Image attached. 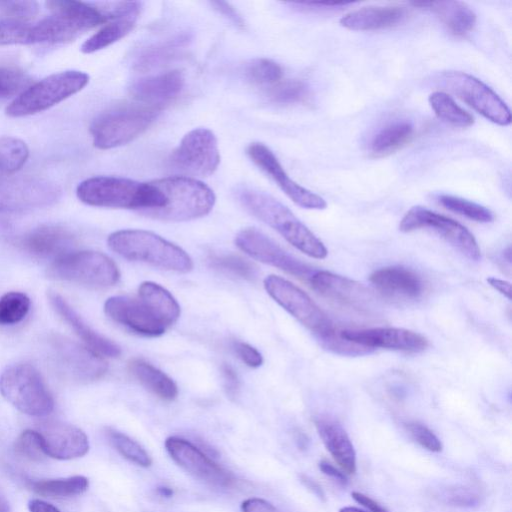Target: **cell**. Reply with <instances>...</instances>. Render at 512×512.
<instances>
[{"mask_svg":"<svg viewBox=\"0 0 512 512\" xmlns=\"http://www.w3.org/2000/svg\"><path fill=\"white\" fill-rule=\"evenodd\" d=\"M224 387L229 397L235 398L240 388V380L235 369L229 364L221 366Z\"/></svg>","mask_w":512,"mask_h":512,"instance_id":"cell-52","label":"cell"},{"mask_svg":"<svg viewBox=\"0 0 512 512\" xmlns=\"http://www.w3.org/2000/svg\"><path fill=\"white\" fill-rule=\"evenodd\" d=\"M73 244V235L56 225L39 226L18 239L21 249L41 259L55 260L71 252Z\"/></svg>","mask_w":512,"mask_h":512,"instance_id":"cell-24","label":"cell"},{"mask_svg":"<svg viewBox=\"0 0 512 512\" xmlns=\"http://www.w3.org/2000/svg\"><path fill=\"white\" fill-rule=\"evenodd\" d=\"M339 512H365L364 510H361L357 507L347 506L343 507L339 510Z\"/></svg>","mask_w":512,"mask_h":512,"instance_id":"cell-62","label":"cell"},{"mask_svg":"<svg viewBox=\"0 0 512 512\" xmlns=\"http://www.w3.org/2000/svg\"><path fill=\"white\" fill-rule=\"evenodd\" d=\"M48 299L55 312L74 330L87 348L105 357L115 358L121 354L116 343L92 329L60 294L49 291Z\"/></svg>","mask_w":512,"mask_h":512,"instance_id":"cell-25","label":"cell"},{"mask_svg":"<svg viewBox=\"0 0 512 512\" xmlns=\"http://www.w3.org/2000/svg\"><path fill=\"white\" fill-rule=\"evenodd\" d=\"M47 6L53 14L31 25V44L69 42L81 33L107 22L97 4L50 1Z\"/></svg>","mask_w":512,"mask_h":512,"instance_id":"cell-6","label":"cell"},{"mask_svg":"<svg viewBox=\"0 0 512 512\" xmlns=\"http://www.w3.org/2000/svg\"><path fill=\"white\" fill-rule=\"evenodd\" d=\"M184 84L183 73L170 70L135 80L129 92L136 102L161 109L179 96Z\"/></svg>","mask_w":512,"mask_h":512,"instance_id":"cell-23","label":"cell"},{"mask_svg":"<svg viewBox=\"0 0 512 512\" xmlns=\"http://www.w3.org/2000/svg\"><path fill=\"white\" fill-rule=\"evenodd\" d=\"M408 15L403 6H366L345 14L340 24L352 31H375L395 27Z\"/></svg>","mask_w":512,"mask_h":512,"instance_id":"cell-27","label":"cell"},{"mask_svg":"<svg viewBox=\"0 0 512 512\" xmlns=\"http://www.w3.org/2000/svg\"><path fill=\"white\" fill-rule=\"evenodd\" d=\"M169 162L175 170L190 176L212 175L220 163L215 134L208 128L189 131L171 153Z\"/></svg>","mask_w":512,"mask_h":512,"instance_id":"cell-12","label":"cell"},{"mask_svg":"<svg viewBox=\"0 0 512 512\" xmlns=\"http://www.w3.org/2000/svg\"><path fill=\"white\" fill-rule=\"evenodd\" d=\"M302 483L315 495L317 496L319 499L321 500H325V493L323 491V489L321 488V486L316 482L314 481L313 479H311L310 477L306 476V475H301L300 477Z\"/></svg>","mask_w":512,"mask_h":512,"instance_id":"cell-60","label":"cell"},{"mask_svg":"<svg viewBox=\"0 0 512 512\" xmlns=\"http://www.w3.org/2000/svg\"><path fill=\"white\" fill-rule=\"evenodd\" d=\"M104 312L114 322L142 336L157 337L168 328L140 298L112 296L106 300Z\"/></svg>","mask_w":512,"mask_h":512,"instance_id":"cell-19","label":"cell"},{"mask_svg":"<svg viewBox=\"0 0 512 512\" xmlns=\"http://www.w3.org/2000/svg\"><path fill=\"white\" fill-rule=\"evenodd\" d=\"M246 76L253 84L262 87H272L283 77L282 67L267 58L252 60L246 67Z\"/></svg>","mask_w":512,"mask_h":512,"instance_id":"cell-42","label":"cell"},{"mask_svg":"<svg viewBox=\"0 0 512 512\" xmlns=\"http://www.w3.org/2000/svg\"><path fill=\"white\" fill-rule=\"evenodd\" d=\"M28 510L29 512H61L54 505L37 498L28 502Z\"/></svg>","mask_w":512,"mask_h":512,"instance_id":"cell-58","label":"cell"},{"mask_svg":"<svg viewBox=\"0 0 512 512\" xmlns=\"http://www.w3.org/2000/svg\"><path fill=\"white\" fill-rule=\"evenodd\" d=\"M317 432L338 466L346 474H354L357 469L356 452L345 431L338 422L324 417L314 421Z\"/></svg>","mask_w":512,"mask_h":512,"instance_id":"cell-28","label":"cell"},{"mask_svg":"<svg viewBox=\"0 0 512 512\" xmlns=\"http://www.w3.org/2000/svg\"><path fill=\"white\" fill-rule=\"evenodd\" d=\"M318 466H319V469L321 470V472L323 474H325L326 476L334 479L335 481H337L341 484L347 483L346 474L342 470H339L338 468H336L331 463L323 460V461L319 462Z\"/></svg>","mask_w":512,"mask_h":512,"instance_id":"cell-55","label":"cell"},{"mask_svg":"<svg viewBox=\"0 0 512 512\" xmlns=\"http://www.w3.org/2000/svg\"><path fill=\"white\" fill-rule=\"evenodd\" d=\"M88 82L89 76L78 70L51 74L20 93L6 108V114L23 117L42 112L78 93Z\"/></svg>","mask_w":512,"mask_h":512,"instance_id":"cell-9","label":"cell"},{"mask_svg":"<svg viewBox=\"0 0 512 512\" xmlns=\"http://www.w3.org/2000/svg\"><path fill=\"white\" fill-rule=\"evenodd\" d=\"M311 287L325 298L359 313L376 308L373 294L361 283L328 271H316L309 279Z\"/></svg>","mask_w":512,"mask_h":512,"instance_id":"cell-17","label":"cell"},{"mask_svg":"<svg viewBox=\"0 0 512 512\" xmlns=\"http://www.w3.org/2000/svg\"><path fill=\"white\" fill-rule=\"evenodd\" d=\"M79 200L87 205L133 209L141 214L164 205L162 192L151 182L124 177L95 176L82 181L76 190Z\"/></svg>","mask_w":512,"mask_h":512,"instance_id":"cell-1","label":"cell"},{"mask_svg":"<svg viewBox=\"0 0 512 512\" xmlns=\"http://www.w3.org/2000/svg\"><path fill=\"white\" fill-rule=\"evenodd\" d=\"M156 491L161 497L169 498L173 495V490L166 486L157 487Z\"/></svg>","mask_w":512,"mask_h":512,"instance_id":"cell-61","label":"cell"},{"mask_svg":"<svg viewBox=\"0 0 512 512\" xmlns=\"http://www.w3.org/2000/svg\"><path fill=\"white\" fill-rule=\"evenodd\" d=\"M105 435L111 446L128 461L141 467H149L152 464L148 452L126 434L112 428H106Z\"/></svg>","mask_w":512,"mask_h":512,"instance_id":"cell-37","label":"cell"},{"mask_svg":"<svg viewBox=\"0 0 512 512\" xmlns=\"http://www.w3.org/2000/svg\"><path fill=\"white\" fill-rule=\"evenodd\" d=\"M48 457L71 460L84 456L89 451V440L80 428L59 421L43 424L38 430Z\"/></svg>","mask_w":512,"mask_h":512,"instance_id":"cell-21","label":"cell"},{"mask_svg":"<svg viewBox=\"0 0 512 512\" xmlns=\"http://www.w3.org/2000/svg\"><path fill=\"white\" fill-rule=\"evenodd\" d=\"M353 499L361 504L363 507H365L370 512H389L386 508H384L382 505H380L377 501L372 499L371 497L360 493V492H353L352 493Z\"/></svg>","mask_w":512,"mask_h":512,"instance_id":"cell-56","label":"cell"},{"mask_svg":"<svg viewBox=\"0 0 512 512\" xmlns=\"http://www.w3.org/2000/svg\"><path fill=\"white\" fill-rule=\"evenodd\" d=\"M28 156L29 150L25 142L14 137H0V177L18 171Z\"/></svg>","mask_w":512,"mask_h":512,"instance_id":"cell-38","label":"cell"},{"mask_svg":"<svg viewBox=\"0 0 512 512\" xmlns=\"http://www.w3.org/2000/svg\"><path fill=\"white\" fill-rule=\"evenodd\" d=\"M242 206L253 216L276 230L292 246L315 259H324L328 251L315 234L280 201L248 187L237 190Z\"/></svg>","mask_w":512,"mask_h":512,"instance_id":"cell-2","label":"cell"},{"mask_svg":"<svg viewBox=\"0 0 512 512\" xmlns=\"http://www.w3.org/2000/svg\"><path fill=\"white\" fill-rule=\"evenodd\" d=\"M316 338L325 349L336 354L359 356L372 352V350L366 347L357 345L343 338L340 334V330L336 329L334 326L316 336Z\"/></svg>","mask_w":512,"mask_h":512,"instance_id":"cell-44","label":"cell"},{"mask_svg":"<svg viewBox=\"0 0 512 512\" xmlns=\"http://www.w3.org/2000/svg\"><path fill=\"white\" fill-rule=\"evenodd\" d=\"M188 40L187 35L181 34L143 49L135 59L134 69L148 71L162 66L176 57Z\"/></svg>","mask_w":512,"mask_h":512,"instance_id":"cell-33","label":"cell"},{"mask_svg":"<svg viewBox=\"0 0 512 512\" xmlns=\"http://www.w3.org/2000/svg\"><path fill=\"white\" fill-rule=\"evenodd\" d=\"M165 448L173 461L194 477L218 487L228 488L234 485V475L192 442L171 436L165 440Z\"/></svg>","mask_w":512,"mask_h":512,"instance_id":"cell-16","label":"cell"},{"mask_svg":"<svg viewBox=\"0 0 512 512\" xmlns=\"http://www.w3.org/2000/svg\"><path fill=\"white\" fill-rule=\"evenodd\" d=\"M50 279L76 283L92 289L114 286L120 279L115 262L98 251H71L51 262Z\"/></svg>","mask_w":512,"mask_h":512,"instance_id":"cell-8","label":"cell"},{"mask_svg":"<svg viewBox=\"0 0 512 512\" xmlns=\"http://www.w3.org/2000/svg\"><path fill=\"white\" fill-rule=\"evenodd\" d=\"M211 5L214 7L216 11H218L221 15L227 18L230 22H232L238 28H244L245 22L242 16L237 12V10L231 6L229 3L224 1H212Z\"/></svg>","mask_w":512,"mask_h":512,"instance_id":"cell-53","label":"cell"},{"mask_svg":"<svg viewBox=\"0 0 512 512\" xmlns=\"http://www.w3.org/2000/svg\"><path fill=\"white\" fill-rule=\"evenodd\" d=\"M109 248L121 257L177 273L193 269L191 257L179 246L145 230H119L109 235Z\"/></svg>","mask_w":512,"mask_h":512,"instance_id":"cell-3","label":"cell"},{"mask_svg":"<svg viewBox=\"0 0 512 512\" xmlns=\"http://www.w3.org/2000/svg\"><path fill=\"white\" fill-rule=\"evenodd\" d=\"M247 154L252 162L266 173L298 206L314 210H323L327 207L326 201L320 195L292 180L274 153L263 143H251L247 147Z\"/></svg>","mask_w":512,"mask_h":512,"instance_id":"cell-18","label":"cell"},{"mask_svg":"<svg viewBox=\"0 0 512 512\" xmlns=\"http://www.w3.org/2000/svg\"><path fill=\"white\" fill-rule=\"evenodd\" d=\"M487 282L493 289L498 291L500 294H502L508 300H511V284H510V282L501 280V279H498L495 277L487 278Z\"/></svg>","mask_w":512,"mask_h":512,"instance_id":"cell-57","label":"cell"},{"mask_svg":"<svg viewBox=\"0 0 512 512\" xmlns=\"http://www.w3.org/2000/svg\"><path fill=\"white\" fill-rule=\"evenodd\" d=\"M414 135L413 125L406 120H396L382 127L370 142V152L375 157L389 155L409 143Z\"/></svg>","mask_w":512,"mask_h":512,"instance_id":"cell-32","label":"cell"},{"mask_svg":"<svg viewBox=\"0 0 512 512\" xmlns=\"http://www.w3.org/2000/svg\"><path fill=\"white\" fill-rule=\"evenodd\" d=\"M415 7L425 8L434 13L455 36L463 37L475 27L476 14L469 5L461 1H420L412 2Z\"/></svg>","mask_w":512,"mask_h":512,"instance_id":"cell-29","label":"cell"},{"mask_svg":"<svg viewBox=\"0 0 512 512\" xmlns=\"http://www.w3.org/2000/svg\"><path fill=\"white\" fill-rule=\"evenodd\" d=\"M0 393L17 410L45 417L54 409V399L39 371L29 363H15L0 375Z\"/></svg>","mask_w":512,"mask_h":512,"instance_id":"cell-7","label":"cell"},{"mask_svg":"<svg viewBox=\"0 0 512 512\" xmlns=\"http://www.w3.org/2000/svg\"><path fill=\"white\" fill-rule=\"evenodd\" d=\"M209 265L224 273L253 281L257 278L256 267L248 260L234 254H212L208 257Z\"/></svg>","mask_w":512,"mask_h":512,"instance_id":"cell-40","label":"cell"},{"mask_svg":"<svg viewBox=\"0 0 512 512\" xmlns=\"http://www.w3.org/2000/svg\"><path fill=\"white\" fill-rule=\"evenodd\" d=\"M160 110L138 102H124L106 109L91 123L93 145L111 149L131 142L151 126Z\"/></svg>","mask_w":512,"mask_h":512,"instance_id":"cell-5","label":"cell"},{"mask_svg":"<svg viewBox=\"0 0 512 512\" xmlns=\"http://www.w3.org/2000/svg\"><path fill=\"white\" fill-rule=\"evenodd\" d=\"M239 249L262 263L276 267L295 277L309 280L317 271L295 258L255 228H245L235 237Z\"/></svg>","mask_w":512,"mask_h":512,"instance_id":"cell-15","label":"cell"},{"mask_svg":"<svg viewBox=\"0 0 512 512\" xmlns=\"http://www.w3.org/2000/svg\"><path fill=\"white\" fill-rule=\"evenodd\" d=\"M54 182L34 176L0 177V212H25L51 206L61 197Z\"/></svg>","mask_w":512,"mask_h":512,"instance_id":"cell-11","label":"cell"},{"mask_svg":"<svg viewBox=\"0 0 512 512\" xmlns=\"http://www.w3.org/2000/svg\"><path fill=\"white\" fill-rule=\"evenodd\" d=\"M437 496L446 504L460 507H472L480 502V495L469 487L445 488Z\"/></svg>","mask_w":512,"mask_h":512,"instance_id":"cell-50","label":"cell"},{"mask_svg":"<svg viewBox=\"0 0 512 512\" xmlns=\"http://www.w3.org/2000/svg\"><path fill=\"white\" fill-rule=\"evenodd\" d=\"M153 183L164 195V205L143 215L163 221H188L207 215L214 207L213 190L189 176H169Z\"/></svg>","mask_w":512,"mask_h":512,"instance_id":"cell-4","label":"cell"},{"mask_svg":"<svg viewBox=\"0 0 512 512\" xmlns=\"http://www.w3.org/2000/svg\"><path fill=\"white\" fill-rule=\"evenodd\" d=\"M29 297L10 291L0 297V325H13L25 318L30 309Z\"/></svg>","mask_w":512,"mask_h":512,"instance_id":"cell-41","label":"cell"},{"mask_svg":"<svg viewBox=\"0 0 512 512\" xmlns=\"http://www.w3.org/2000/svg\"><path fill=\"white\" fill-rule=\"evenodd\" d=\"M264 288L270 297L315 336L333 327L330 319L316 303L290 281L276 275H269L264 279Z\"/></svg>","mask_w":512,"mask_h":512,"instance_id":"cell-14","label":"cell"},{"mask_svg":"<svg viewBox=\"0 0 512 512\" xmlns=\"http://www.w3.org/2000/svg\"><path fill=\"white\" fill-rule=\"evenodd\" d=\"M138 298L144 301L158 315L167 327L180 317V306L173 295L161 285L146 281L138 288Z\"/></svg>","mask_w":512,"mask_h":512,"instance_id":"cell-31","label":"cell"},{"mask_svg":"<svg viewBox=\"0 0 512 512\" xmlns=\"http://www.w3.org/2000/svg\"><path fill=\"white\" fill-rule=\"evenodd\" d=\"M405 429L410 437L422 448L435 453L442 450L440 439L426 425L412 421L405 424Z\"/></svg>","mask_w":512,"mask_h":512,"instance_id":"cell-48","label":"cell"},{"mask_svg":"<svg viewBox=\"0 0 512 512\" xmlns=\"http://www.w3.org/2000/svg\"><path fill=\"white\" fill-rule=\"evenodd\" d=\"M268 95L277 104L304 103L309 98V88L301 80H283L270 87Z\"/></svg>","mask_w":512,"mask_h":512,"instance_id":"cell-43","label":"cell"},{"mask_svg":"<svg viewBox=\"0 0 512 512\" xmlns=\"http://www.w3.org/2000/svg\"><path fill=\"white\" fill-rule=\"evenodd\" d=\"M137 18L136 16H127L108 21L82 44L81 51L90 54L117 42L133 30Z\"/></svg>","mask_w":512,"mask_h":512,"instance_id":"cell-34","label":"cell"},{"mask_svg":"<svg viewBox=\"0 0 512 512\" xmlns=\"http://www.w3.org/2000/svg\"><path fill=\"white\" fill-rule=\"evenodd\" d=\"M39 11V5L35 1H0V12L6 19L26 22Z\"/></svg>","mask_w":512,"mask_h":512,"instance_id":"cell-49","label":"cell"},{"mask_svg":"<svg viewBox=\"0 0 512 512\" xmlns=\"http://www.w3.org/2000/svg\"><path fill=\"white\" fill-rule=\"evenodd\" d=\"M31 25L10 19L0 21V45L31 44Z\"/></svg>","mask_w":512,"mask_h":512,"instance_id":"cell-47","label":"cell"},{"mask_svg":"<svg viewBox=\"0 0 512 512\" xmlns=\"http://www.w3.org/2000/svg\"><path fill=\"white\" fill-rule=\"evenodd\" d=\"M437 80L489 121L500 126L511 123V112L507 104L475 76L461 71H444Z\"/></svg>","mask_w":512,"mask_h":512,"instance_id":"cell-10","label":"cell"},{"mask_svg":"<svg viewBox=\"0 0 512 512\" xmlns=\"http://www.w3.org/2000/svg\"><path fill=\"white\" fill-rule=\"evenodd\" d=\"M346 340L370 350L376 348L418 353L428 347V340L420 333L404 328L376 327L360 330H340Z\"/></svg>","mask_w":512,"mask_h":512,"instance_id":"cell-20","label":"cell"},{"mask_svg":"<svg viewBox=\"0 0 512 512\" xmlns=\"http://www.w3.org/2000/svg\"><path fill=\"white\" fill-rule=\"evenodd\" d=\"M438 202L447 210L476 222L489 223L494 220V214L488 208L457 196L439 195Z\"/></svg>","mask_w":512,"mask_h":512,"instance_id":"cell-39","label":"cell"},{"mask_svg":"<svg viewBox=\"0 0 512 512\" xmlns=\"http://www.w3.org/2000/svg\"><path fill=\"white\" fill-rule=\"evenodd\" d=\"M242 512H280L272 503L262 498H248L241 504Z\"/></svg>","mask_w":512,"mask_h":512,"instance_id":"cell-54","label":"cell"},{"mask_svg":"<svg viewBox=\"0 0 512 512\" xmlns=\"http://www.w3.org/2000/svg\"><path fill=\"white\" fill-rule=\"evenodd\" d=\"M428 101L435 115L442 121L460 128L473 125L474 117L446 92L435 91L429 95Z\"/></svg>","mask_w":512,"mask_h":512,"instance_id":"cell-36","label":"cell"},{"mask_svg":"<svg viewBox=\"0 0 512 512\" xmlns=\"http://www.w3.org/2000/svg\"><path fill=\"white\" fill-rule=\"evenodd\" d=\"M370 282L386 297L414 300L424 291L422 279L414 271L401 267H383L370 275Z\"/></svg>","mask_w":512,"mask_h":512,"instance_id":"cell-26","label":"cell"},{"mask_svg":"<svg viewBox=\"0 0 512 512\" xmlns=\"http://www.w3.org/2000/svg\"><path fill=\"white\" fill-rule=\"evenodd\" d=\"M131 375L147 390L164 401H173L178 395L175 382L164 372L142 359L128 363Z\"/></svg>","mask_w":512,"mask_h":512,"instance_id":"cell-30","label":"cell"},{"mask_svg":"<svg viewBox=\"0 0 512 512\" xmlns=\"http://www.w3.org/2000/svg\"><path fill=\"white\" fill-rule=\"evenodd\" d=\"M30 84V78L22 70L0 66V99L22 93Z\"/></svg>","mask_w":512,"mask_h":512,"instance_id":"cell-46","label":"cell"},{"mask_svg":"<svg viewBox=\"0 0 512 512\" xmlns=\"http://www.w3.org/2000/svg\"><path fill=\"white\" fill-rule=\"evenodd\" d=\"M402 232L425 229L434 232L463 255L473 261L481 258L480 248L473 234L462 224L425 207H412L399 224Z\"/></svg>","mask_w":512,"mask_h":512,"instance_id":"cell-13","label":"cell"},{"mask_svg":"<svg viewBox=\"0 0 512 512\" xmlns=\"http://www.w3.org/2000/svg\"><path fill=\"white\" fill-rule=\"evenodd\" d=\"M15 451L19 456L33 462H40L47 456L40 433L31 429L23 431L18 436Z\"/></svg>","mask_w":512,"mask_h":512,"instance_id":"cell-45","label":"cell"},{"mask_svg":"<svg viewBox=\"0 0 512 512\" xmlns=\"http://www.w3.org/2000/svg\"><path fill=\"white\" fill-rule=\"evenodd\" d=\"M349 3H337V2H301V3H294L296 6H300L301 8L305 9H334V8H341L345 7Z\"/></svg>","mask_w":512,"mask_h":512,"instance_id":"cell-59","label":"cell"},{"mask_svg":"<svg viewBox=\"0 0 512 512\" xmlns=\"http://www.w3.org/2000/svg\"><path fill=\"white\" fill-rule=\"evenodd\" d=\"M232 348L238 358L241 359L247 366L257 368L262 365L263 357L261 353L248 343L242 341H235Z\"/></svg>","mask_w":512,"mask_h":512,"instance_id":"cell-51","label":"cell"},{"mask_svg":"<svg viewBox=\"0 0 512 512\" xmlns=\"http://www.w3.org/2000/svg\"><path fill=\"white\" fill-rule=\"evenodd\" d=\"M53 347L60 365L78 381H94L107 372V363L87 347L57 337L53 339Z\"/></svg>","mask_w":512,"mask_h":512,"instance_id":"cell-22","label":"cell"},{"mask_svg":"<svg viewBox=\"0 0 512 512\" xmlns=\"http://www.w3.org/2000/svg\"><path fill=\"white\" fill-rule=\"evenodd\" d=\"M30 488L37 494L49 498H70L84 493L89 487V480L82 475L66 478L31 481Z\"/></svg>","mask_w":512,"mask_h":512,"instance_id":"cell-35","label":"cell"}]
</instances>
